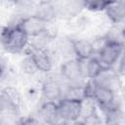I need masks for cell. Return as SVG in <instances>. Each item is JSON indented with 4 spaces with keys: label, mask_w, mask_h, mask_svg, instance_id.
Instances as JSON below:
<instances>
[{
    "label": "cell",
    "mask_w": 125,
    "mask_h": 125,
    "mask_svg": "<svg viewBox=\"0 0 125 125\" xmlns=\"http://www.w3.org/2000/svg\"><path fill=\"white\" fill-rule=\"evenodd\" d=\"M0 43L7 52L17 54L26 48L28 37L18 24L12 26L0 25Z\"/></svg>",
    "instance_id": "1"
},
{
    "label": "cell",
    "mask_w": 125,
    "mask_h": 125,
    "mask_svg": "<svg viewBox=\"0 0 125 125\" xmlns=\"http://www.w3.org/2000/svg\"><path fill=\"white\" fill-rule=\"evenodd\" d=\"M122 52L123 44L120 41H113L107 39L104 47L99 51L98 59L103 66L107 69L118 62L119 58L122 55Z\"/></svg>",
    "instance_id": "2"
},
{
    "label": "cell",
    "mask_w": 125,
    "mask_h": 125,
    "mask_svg": "<svg viewBox=\"0 0 125 125\" xmlns=\"http://www.w3.org/2000/svg\"><path fill=\"white\" fill-rule=\"evenodd\" d=\"M58 104L59 112L62 121H76L82 113V101L61 99Z\"/></svg>",
    "instance_id": "3"
},
{
    "label": "cell",
    "mask_w": 125,
    "mask_h": 125,
    "mask_svg": "<svg viewBox=\"0 0 125 125\" xmlns=\"http://www.w3.org/2000/svg\"><path fill=\"white\" fill-rule=\"evenodd\" d=\"M27 37H36L44 34L47 30V22L35 15L23 18L17 23Z\"/></svg>",
    "instance_id": "4"
},
{
    "label": "cell",
    "mask_w": 125,
    "mask_h": 125,
    "mask_svg": "<svg viewBox=\"0 0 125 125\" xmlns=\"http://www.w3.org/2000/svg\"><path fill=\"white\" fill-rule=\"evenodd\" d=\"M26 52L37 70H40L42 72H48L51 70L52 62L47 51L39 46L30 45L27 48Z\"/></svg>",
    "instance_id": "5"
},
{
    "label": "cell",
    "mask_w": 125,
    "mask_h": 125,
    "mask_svg": "<svg viewBox=\"0 0 125 125\" xmlns=\"http://www.w3.org/2000/svg\"><path fill=\"white\" fill-rule=\"evenodd\" d=\"M83 66L79 60L73 59L64 62L61 65L62 75L69 82L75 83L81 79L83 75Z\"/></svg>",
    "instance_id": "6"
},
{
    "label": "cell",
    "mask_w": 125,
    "mask_h": 125,
    "mask_svg": "<svg viewBox=\"0 0 125 125\" xmlns=\"http://www.w3.org/2000/svg\"><path fill=\"white\" fill-rule=\"evenodd\" d=\"M39 114L44 122L49 125H60L61 121H62L59 112L58 104L54 102H45L39 109Z\"/></svg>",
    "instance_id": "7"
},
{
    "label": "cell",
    "mask_w": 125,
    "mask_h": 125,
    "mask_svg": "<svg viewBox=\"0 0 125 125\" xmlns=\"http://www.w3.org/2000/svg\"><path fill=\"white\" fill-rule=\"evenodd\" d=\"M92 100H94L98 104H100L101 107H104L106 109L107 107L111 106V104L113 103L114 92L112 91L111 88L99 83L94 92Z\"/></svg>",
    "instance_id": "8"
},
{
    "label": "cell",
    "mask_w": 125,
    "mask_h": 125,
    "mask_svg": "<svg viewBox=\"0 0 125 125\" xmlns=\"http://www.w3.org/2000/svg\"><path fill=\"white\" fill-rule=\"evenodd\" d=\"M71 48L76 56V59L81 61H87L94 55V49L92 43L86 39H78L71 42Z\"/></svg>",
    "instance_id": "9"
},
{
    "label": "cell",
    "mask_w": 125,
    "mask_h": 125,
    "mask_svg": "<svg viewBox=\"0 0 125 125\" xmlns=\"http://www.w3.org/2000/svg\"><path fill=\"white\" fill-rule=\"evenodd\" d=\"M107 18L113 23H120L125 19V2L110 1L104 10Z\"/></svg>",
    "instance_id": "10"
},
{
    "label": "cell",
    "mask_w": 125,
    "mask_h": 125,
    "mask_svg": "<svg viewBox=\"0 0 125 125\" xmlns=\"http://www.w3.org/2000/svg\"><path fill=\"white\" fill-rule=\"evenodd\" d=\"M1 96L3 98L5 105H8L14 111L20 109L21 104V97L18 89L12 86H7L2 90Z\"/></svg>",
    "instance_id": "11"
},
{
    "label": "cell",
    "mask_w": 125,
    "mask_h": 125,
    "mask_svg": "<svg viewBox=\"0 0 125 125\" xmlns=\"http://www.w3.org/2000/svg\"><path fill=\"white\" fill-rule=\"evenodd\" d=\"M43 95L46 98L47 102H54L61 100V97L62 96V86L55 81H49L44 84L43 86Z\"/></svg>",
    "instance_id": "12"
},
{
    "label": "cell",
    "mask_w": 125,
    "mask_h": 125,
    "mask_svg": "<svg viewBox=\"0 0 125 125\" xmlns=\"http://www.w3.org/2000/svg\"><path fill=\"white\" fill-rule=\"evenodd\" d=\"M124 113L118 106L111 105L105 109L104 125H123Z\"/></svg>",
    "instance_id": "13"
},
{
    "label": "cell",
    "mask_w": 125,
    "mask_h": 125,
    "mask_svg": "<svg viewBox=\"0 0 125 125\" xmlns=\"http://www.w3.org/2000/svg\"><path fill=\"white\" fill-rule=\"evenodd\" d=\"M105 68L103 66L97 57H91L85 63V74L89 79H96L99 77Z\"/></svg>",
    "instance_id": "14"
},
{
    "label": "cell",
    "mask_w": 125,
    "mask_h": 125,
    "mask_svg": "<svg viewBox=\"0 0 125 125\" xmlns=\"http://www.w3.org/2000/svg\"><path fill=\"white\" fill-rule=\"evenodd\" d=\"M34 15L39 17L40 19H42L43 21H45L48 23L56 17L57 10H56V7L52 3L41 2V3H39V5L36 9V13Z\"/></svg>",
    "instance_id": "15"
},
{
    "label": "cell",
    "mask_w": 125,
    "mask_h": 125,
    "mask_svg": "<svg viewBox=\"0 0 125 125\" xmlns=\"http://www.w3.org/2000/svg\"><path fill=\"white\" fill-rule=\"evenodd\" d=\"M109 3L110 1H104V0H88V1H83V8H86L94 12H100V11H104Z\"/></svg>",
    "instance_id": "16"
},
{
    "label": "cell",
    "mask_w": 125,
    "mask_h": 125,
    "mask_svg": "<svg viewBox=\"0 0 125 125\" xmlns=\"http://www.w3.org/2000/svg\"><path fill=\"white\" fill-rule=\"evenodd\" d=\"M83 123H84V125H104L101 117L98 115L96 110L93 111L92 113L88 114L87 116H85Z\"/></svg>",
    "instance_id": "17"
},
{
    "label": "cell",
    "mask_w": 125,
    "mask_h": 125,
    "mask_svg": "<svg viewBox=\"0 0 125 125\" xmlns=\"http://www.w3.org/2000/svg\"><path fill=\"white\" fill-rule=\"evenodd\" d=\"M19 125H35V120L30 117H23L19 121Z\"/></svg>",
    "instance_id": "18"
},
{
    "label": "cell",
    "mask_w": 125,
    "mask_h": 125,
    "mask_svg": "<svg viewBox=\"0 0 125 125\" xmlns=\"http://www.w3.org/2000/svg\"><path fill=\"white\" fill-rule=\"evenodd\" d=\"M4 105H5V104H4L3 98H2V96H1V94H0V112L3 110V108H4Z\"/></svg>",
    "instance_id": "19"
},
{
    "label": "cell",
    "mask_w": 125,
    "mask_h": 125,
    "mask_svg": "<svg viewBox=\"0 0 125 125\" xmlns=\"http://www.w3.org/2000/svg\"><path fill=\"white\" fill-rule=\"evenodd\" d=\"M3 71H4V65H3L2 62L0 61V77H1L2 74H3Z\"/></svg>",
    "instance_id": "20"
},
{
    "label": "cell",
    "mask_w": 125,
    "mask_h": 125,
    "mask_svg": "<svg viewBox=\"0 0 125 125\" xmlns=\"http://www.w3.org/2000/svg\"><path fill=\"white\" fill-rule=\"evenodd\" d=\"M71 125H84V123H83V121H78V120H76V121H74Z\"/></svg>",
    "instance_id": "21"
},
{
    "label": "cell",
    "mask_w": 125,
    "mask_h": 125,
    "mask_svg": "<svg viewBox=\"0 0 125 125\" xmlns=\"http://www.w3.org/2000/svg\"><path fill=\"white\" fill-rule=\"evenodd\" d=\"M0 125H4V124H3V123H1V122H0Z\"/></svg>",
    "instance_id": "22"
}]
</instances>
